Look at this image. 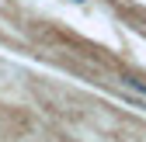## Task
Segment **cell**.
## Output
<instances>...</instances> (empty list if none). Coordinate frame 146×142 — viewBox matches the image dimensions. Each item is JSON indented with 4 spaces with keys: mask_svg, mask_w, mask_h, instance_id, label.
<instances>
[{
    "mask_svg": "<svg viewBox=\"0 0 146 142\" xmlns=\"http://www.w3.org/2000/svg\"><path fill=\"white\" fill-rule=\"evenodd\" d=\"M118 87H122L132 101H139V108H146V83H143V80H136V76H118Z\"/></svg>",
    "mask_w": 146,
    "mask_h": 142,
    "instance_id": "cell-1",
    "label": "cell"
}]
</instances>
